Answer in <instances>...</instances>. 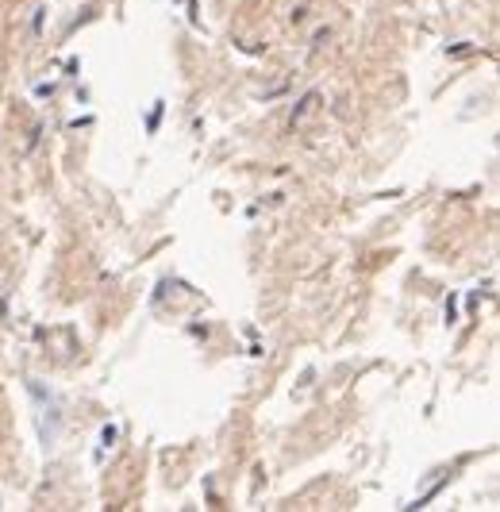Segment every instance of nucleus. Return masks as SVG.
Returning <instances> with one entry per match:
<instances>
[{"instance_id": "1", "label": "nucleus", "mask_w": 500, "mask_h": 512, "mask_svg": "<svg viewBox=\"0 0 500 512\" xmlns=\"http://www.w3.org/2000/svg\"><path fill=\"white\" fill-rule=\"evenodd\" d=\"M320 108V89H308L297 104H293V112H289V128H300L304 124V116H312Z\"/></svg>"}]
</instances>
